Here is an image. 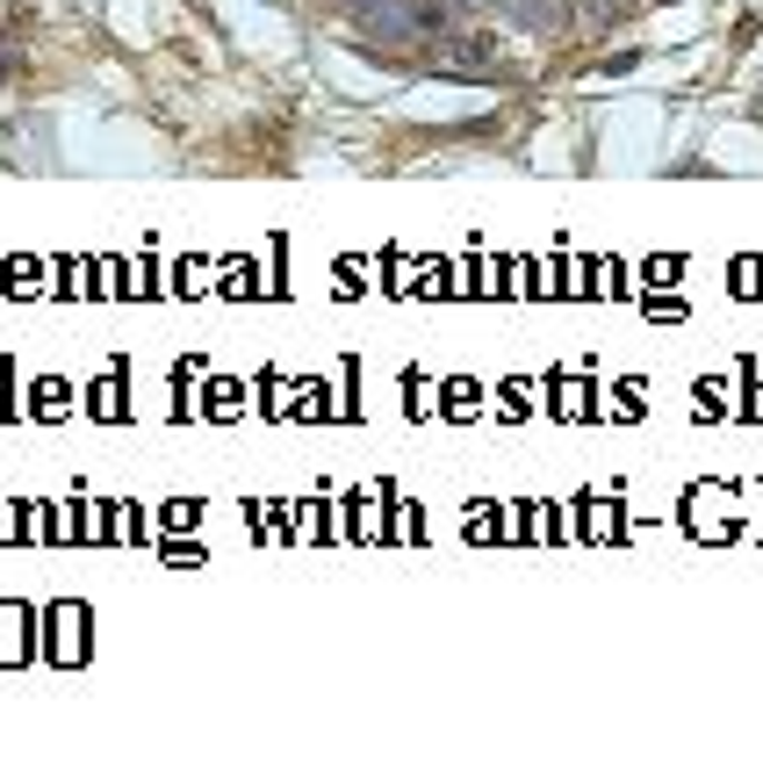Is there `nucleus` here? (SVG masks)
I'll return each mask as SVG.
<instances>
[{"mask_svg":"<svg viewBox=\"0 0 763 778\" xmlns=\"http://www.w3.org/2000/svg\"><path fill=\"white\" fill-rule=\"evenodd\" d=\"M447 58H454V66H490L497 43L490 37H462V43H447Z\"/></svg>","mask_w":763,"mask_h":778,"instance_id":"obj_1","label":"nucleus"},{"mask_svg":"<svg viewBox=\"0 0 763 778\" xmlns=\"http://www.w3.org/2000/svg\"><path fill=\"white\" fill-rule=\"evenodd\" d=\"M0 87H8V58H0Z\"/></svg>","mask_w":763,"mask_h":778,"instance_id":"obj_2","label":"nucleus"}]
</instances>
